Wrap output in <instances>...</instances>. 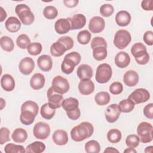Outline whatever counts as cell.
Listing matches in <instances>:
<instances>
[{
	"instance_id": "obj_1",
	"label": "cell",
	"mask_w": 153,
	"mask_h": 153,
	"mask_svg": "<svg viewBox=\"0 0 153 153\" xmlns=\"http://www.w3.org/2000/svg\"><path fill=\"white\" fill-rule=\"evenodd\" d=\"M94 132V127L91 123L84 121L72 128L71 136L73 140L81 142L91 137Z\"/></svg>"
},
{
	"instance_id": "obj_2",
	"label": "cell",
	"mask_w": 153,
	"mask_h": 153,
	"mask_svg": "<svg viewBox=\"0 0 153 153\" xmlns=\"http://www.w3.org/2000/svg\"><path fill=\"white\" fill-rule=\"evenodd\" d=\"M15 12L23 25H30L34 22L35 16L27 5L24 4L17 5Z\"/></svg>"
},
{
	"instance_id": "obj_3",
	"label": "cell",
	"mask_w": 153,
	"mask_h": 153,
	"mask_svg": "<svg viewBox=\"0 0 153 153\" xmlns=\"http://www.w3.org/2000/svg\"><path fill=\"white\" fill-rule=\"evenodd\" d=\"M153 127L151 124L143 121L137 127V134L140 142L143 143L151 142L152 140Z\"/></svg>"
},
{
	"instance_id": "obj_4",
	"label": "cell",
	"mask_w": 153,
	"mask_h": 153,
	"mask_svg": "<svg viewBox=\"0 0 153 153\" xmlns=\"http://www.w3.org/2000/svg\"><path fill=\"white\" fill-rule=\"evenodd\" d=\"M131 41V36L128 31L124 29H120L115 34L114 44L118 49L126 48Z\"/></svg>"
},
{
	"instance_id": "obj_5",
	"label": "cell",
	"mask_w": 153,
	"mask_h": 153,
	"mask_svg": "<svg viewBox=\"0 0 153 153\" xmlns=\"http://www.w3.org/2000/svg\"><path fill=\"white\" fill-rule=\"evenodd\" d=\"M112 75V70L108 63L99 65L96 69L95 79L98 83L104 84L108 82Z\"/></svg>"
},
{
	"instance_id": "obj_6",
	"label": "cell",
	"mask_w": 153,
	"mask_h": 153,
	"mask_svg": "<svg viewBox=\"0 0 153 153\" xmlns=\"http://www.w3.org/2000/svg\"><path fill=\"white\" fill-rule=\"evenodd\" d=\"M51 87L56 93L63 94L69 91L70 85L66 78L60 75H57L53 79Z\"/></svg>"
},
{
	"instance_id": "obj_7",
	"label": "cell",
	"mask_w": 153,
	"mask_h": 153,
	"mask_svg": "<svg viewBox=\"0 0 153 153\" xmlns=\"http://www.w3.org/2000/svg\"><path fill=\"white\" fill-rule=\"evenodd\" d=\"M150 98L149 92L145 88H139L134 90L128 97V99L136 104H139L147 102Z\"/></svg>"
},
{
	"instance_id": "obj_8",
	"label": "cell",
	"mask_w": 153,
	"mask_h": 153,
	"mask_svg": "<svg viewBox=\"0 0 153 153\" xmlns=\"http://www.w3.org/2000/svg\"><path fill=\"white\" fill-rule=\"evenodd\" d=\"M50 126L44 122H38L36 123L33 127V133L34 136L41 140L47 139L50 134Z\"/></svg>"
},
{
	"instance_id": "obj_9",
	"label": "cell",
	"mask_w": 153,
	"mask_h": 153,
	"mask_svg": "<svg viewBox=\"0 0 153 153\" xmlns=\"http://www.w3.org/2000/svg\"><path fill=\"white\" fill-rule=\"evenodd\" d=\"M47 95L48 100V103L51 108L56 109L62 106V103L63 100V94L56 93L51 87L47 90Z\"/></svg>"
},
{
	"instance_id": "obj_10",
	"label": "cell",
	"mask_w": 153,
	"mask_h": 153,
	"mask_svg": "<svg viewBox=\"0 0 153 153\" xmlns=\"http://www.w3.org/2000/svg\"><path fill=\"white\" fill-rule=\"evenodd\" d=\"M105 26V22L102 17L94 16L89 22L88 29L91 33H100L103 30Z\"/></svg>"
},
{
	"instance_id": "obj_11",
	"label": "cell",
	"mask_w": 153,
	"mask_h": 153,
	"mask_svg": "<svg viewBox=\"0 0 153 153\" xmlns=\"http://www.w3.org/2000/svg\"><path fill=\"white\" fill-rule=\"evenodd\" d=\"M20 72L25 75H29L32 73L35 68V62L33 60L29 57L22 59L19 65Z\"/></svg>"
},
{
	"instance_id": "obj_12",
	"label": "cell",
	"mask_w": 153,
	"mask_h": 153,
	"mask_svg": "<svg viewBox=\"0 0 153 153\" xmlns=\"http://www.w3.org/2000/svg\"><path fill=\"white\" fill-rule=\"evenodd\" d=\"M121 112L120 111L118 105L116 103L108 106L105 111V118L109 123H113L117 121Z\"/></svg>"
},
{
	"instance_id": "obj_13",
	"label": "cell",
	"mask_w": 153,
	"mask_h": 153,
	"mask_svg": "<svg viewBox=\"0 0 153 153\" xmlns=\"http://www.w3.org/2000/svg\"><path fill=\"white\" fill-rule=\"evenodd\" d=\"M54 29L56 32L59 35L68 33L71 30V23L69 21V18H61L58 19L55 22Z\"/></svg>"
},
{
	"instance_id": "obj_14",
	"label": "cell",
	"mask_w": 153,
	"mask_h": 153,
	"mask_svg": "<svg viewBox=\"0 0 153 153\" xmlns=\"http://www.w3.org/2000/svg\"><path fill=\"white\" fill-rule=\"evenodd\" d=\"M69 18L71 23V30H76L82 28L86 23V18L82 14H75Z\"/></svg>"
},
{
	"instance_id": "obj_15",
	"label": "cell",
	"mask_w": 153,
	"mask_h": 153,
	"mask_svg": "<svg viewBox=\"0 0 153 153\" xmlns=\"http://www.w3.org/2000/svg\"><path fill=\"white\" fill-rule=\"evenodd\" d=\"M37 64L41 71L44 72L50 71L53 66L51 57L48 55L42 54L38 58Z\"/></svg>"
},
{
	"instance_id": "obj_16",
	"label": "cell",
	"mask_w": 153,
	"mask_h": 153,
	"mask_svg": "<svg viewBox=\"0 0 153 153\" xmlns=\"http://www.w3.org/2000/svg\"><path fill=\"white\" fill-rule=\"evenodd\" d=\"M93 69L87 64H82L77 69V76L81 80L90 79L93 76Z\"/></svg>"
},
{
	"instance_id": "obj_17",
	"label": "cell",
	"mask_w": 153,
	"mask_h": 153,
	"mask_svg": "<svg viewBox=\"0 0 153 153\" xmlns=\"http://www.w3.org/2000/svg\"><path fill=\"white\" fill-rule=\"evenodd\" d=\"M78 90L82 95H89L94 90V84L90 79L81 80L78 84Z\"/></svg>"
},
{
	"instance_id": "obj_18",
	"label": "cell",
	"mask_w": 153,
	"mask_h": 153,
	"mask_svg": "<svg viewBox=\"0 0 153 153\" xmlns=\"http://www.w3.org/2000/svg\"><path fill=\"white\" fill-rule=\"evenodd\" d=\"M115 65L120 68H126L130 62V57L128 53L124 51L118 53L114 59Z\"/></svg>"
},
{
	"instance_id": "obj_19",
	"label": "cell",
	"mask_w": 153,
	"mask_h": 153,
	"mask_svg": "<svg viewBox=\"0 0 153 153\" xmlns=\"http://www.w3.org/2000/svg\"><path fill=\"white\" fill-rule=\"evenodd\" d=\"M138 74L133 70L127 71L123 76V82L128 87L135 86L139 81Z\"/></svg>"
},
{
	"instance_id": "obj_20",
	"label": "cell",
	"mask_w": 153,
	"mask_h": 153,
	"mask_svg": "<svg viewBox=\"0 0 153 153\" xmlns=\"http://www.w3.org/2000/svg\"><path fill=\"white\" fill-rule=\"evenodd\" d=\"M52 139L54 143L57 145H65L68 142V135L63 130H56L53 134Z\"/></svg>"
},
{
	"instance_id": "obj_21",
	"label": "cell",
	"mask_w": 153,
	"mask_h": 153,
	"mask_svg": "<svg viewBox=\"0 0 153 153\" xmlns=\"http://www.w3.org/2000/svg\"><path fill=\"white\" fill-rule=\"evenodd\" d=\"M1 85L6 91H11L15 88V81L13 77L8 74H4L1 78Z\"/></svg>"
},
{
	"instance_id": "obj_22",
	"label": "cell",
	"mask_w": 153,
	"mask_h": 153,
	"mask_svg": "<svg viewBox=\"0 0 153 153\" xmlns=\"http://www.w3.org/2000/svg\"><path fill=\"white\" fill-rule=\"evenodd\" d=\"M45 81V77L42 74L36 73L31 77L30 80V86L33 90H39L44 87Z\"/></svg>"
},
{
	"instance_id": "obj_23",
	"label": "cell",
	"mask_w": 153,
	"mask_h": 153,
	"mask_svg": "<svg viewBox=\"0 0 153 153\" xmlns=\"http://www.w3.org/2000/svg\"><path fill=\"white\" fill-rule=\"evenodd\" d=\"M115 22L120 26H127L131 22L130 14L127 11H120L115 16Z\"/></svg>"
},
{
	"instance_id": "obj_24",
	"label": "cell",
	"mask_w": 153,
	"mask_h": 153,
	"mask_svg": "<svg viewBox=\"0 0 153 153\" xmlns=\"http://www.w3.org/2000/svg\"><path fill=\"white\" fill-rule=\"evenodd\" d=\"M5 26L7 30L10 32L14 33L19 31L21 27V23L17 17L11 16L7 19Z\"/></svg>"
},
{
	"instance_id": "obj_25",
	"label": "cell",
	"mask_w": 153,
	"mask_h": 153,
	"mask_svg": "<svg viewBox=\"0 0 153 153\" xmlns=\"http://www.w3.org/2000/svg\"><path fill=\"white\" fill-rule=\"evenodd\" d=\"M79 102L74 97H69L63 99L62 106L66 112H69L76 110L78 108Z\"/></svg>"
},
{
	"instance_id": "obj_26",
	"label": "cell",
	"mask_w": 153,
	"mask_h": 153,
	"mask_svg": "<svg viewBox=\"0 0 153 153\" xmlns=\"http://www.w3.org/2000/svg\"><path fill=\"white\" fill-rule=\"evenodd\" d=\"M11 137L16 143H23L27 138V133L24 128H17L13 131Z\"/></svg>"
},
{
	"instance_id": "obj_27",
	"label": "cell",
	"mask_w": 153,
	"mask_h": 153,
	"mask_svg": "<svg viewBox=\"0 0 153 153\" xmlns=\"http://www.w3.org/2000/svg\"><path fill=\"white\" fill-rule=\"evenodd\" d=\"M67 51L65 45L59 41L53 43L50 47V53L54 57H60Z\"/></svg>"
},
{
	"instance_id": "obj_28",
	"label": "cell",
	"mask_w": 153,
	"mask_h": 153,
	"mask_svg": "<svg viewBox=\"0 0 153 153\" xmlns=\"http://www.w3.org/2000/svg\"><path fill=\"white\" fill-rule=\"evenodd\" d=\"M46 146L42 142L35 141L28 145L26 148V152L28 153H41L45 150Z\"/></svg>"
},
{
	"instance_id": "obj_29",
	"label": "cell",
	"mask_w": 153,
	"mask_h": 153,
	"mask_svg": "<svg viewBox=\"0 0 153 153\" xmlns=\"http://www.w3.org/2000/svg\"><path fill=\"white\" fill-rule=\"evenodd\" d=\"M75 66L76 64L72 60L65 56L61 65V70L66 74H70L74 70Z\"/></svg>"
},
{
	"instance_id": "obj_30",
	"label": "cell",
	"mask_w": 153,
	"mask_h": 153,
	"mask_svg": "<svg viewBox=\"0 0 153 153\" xmlns=\"http://www.w3.org/2000/svg\"><path fill=\"white\" fill-rule=\"evenodd\" d=\"M132 55L134 56L135 60L139 65H146L149 60V55L146 49L137 51Z\"/></svg>"
},
{
	"instance_id": "obj_31",
	"label": "cell",
	"mask_w": 153,
	"mask_h": 153,
	"mask_svg": "<svg viewBox=\"0 0 153 153\" xmlns=\"http://www.w3.org/2000/svg\"><path fill=\"white\" fill-rule=\"evenodd\" d=\"M35 117L36 115L31 111H23L20 115V120L23 124L29 126L33 123Z\"/></svg>"
},
{
	"instance_id": "obj_32",
	"label": "cell",
	"mask_w": 153,
	"mask_h": 153,
	"mask_svg": "<svg viewBox=\"0 0 153 153\" xmlns=\"http://www.w3.org/2000/svg\"><path fill=\"white\" fill-rule=\"evenodd\" d=\"M40 113L43 118L51 120L56 113V109L51 108L48 103H45L41 106Z\"/></svg>"
},
{
	"instance_id": "obj_33",
	"label": "cell",
	"mask_w": 153,
	"mask_h": 153,
	"mask_svg": "<svg viewBox=\"0 0 153 153\" xmlns=\"http://www.w3.org/2000/svg\"><path fill=\"white\" fill-rule=\"evenodd\" d=\"M135 104L129 99L122 100L118 105V108L121 112L128 113L132 111L134 108Z\"/></svg>"
},
{
	"instance_id": "obj_34",
	"label": "cell",
	"mask_w": 153,
	"mask_h": 153,
	"mask_svg": "<svg viewBox=\"0 0 153 153\" xmlns=\"http://www.w3.org/2000/svg\"><path fill=\"white\" fill-rule=\"evenodd\" d=\"M110 99V95L106 91L99 92L94 96V101L99 106L107 105L109 102Z\"/></svg>"
},
{
	"instance_id": "obj_35",
	"label": "cell",
	"mask_w": 153,
	"mask_h": 153,
	"mask_svg": "<svg viewBox=\"0 0 153 153\" xmlns=\"http://www.w3.org/2000/svg\"><path fill=\"white\" fill-rule=\"evenodd\" d=\"M122 137L121 132L117 128L110 129L107 133V139L112 143H117L119 142Z\"/></svg>"
},
{
	"instance_id": "obj_36",
	"label": "cell",
	"mask_w": 153,
	"mask_h": 153,
	"mask_svg": "<svg viewBox=\"0 0 153 153\" xmlns=\"http://www.w3.org/2000/svg\"><path fill=\"white\" fill-rule=\"evenodd\" d=\"M0 44L1 48L7 52L12 51L14 48V44L13 39L8 36H3L1 38Z\"/></svg>"
},
{
	"instance_id": "obj_37",
	"label": "cell",
	"mask_w": 153,
	"mask_h": 153,
	"mask_svg": "<svg viewBox=\"0 0 153 153\" xmlns=\"http://www.w3.org/2000/svg\"><path fill=\"white\" fill-rule=\"evenodd\" d=\"M107 49L106 47L100 46L94 48L93 50V56L97 61H102L107 56Z\"/></svg>"
},
{
	"instance_id": "obj_38",
	"label": "cell",
	"mask_w": 153,
	"mask_h": 153,
	"mask_svg": "<svg viewBox=\"0 0 153 153\" xmlns=\"http://www.w3.org/2000/svg\"><path fill=\"white\" fill-rule=\"evenodd\" d=\"M84 148L87 153H98L100 151V145L97 141L91 140L85 144Z\"/></svg>"
},
{
	"instance_id": "obj_39",
	"label": "cell",
	"mask_w": 153,
	"mask_h": 153,
	"mask_svg": "<svg viewBox=\"0 0 153 153\" xmlns=\"http://www.w3.org/2000/svg\"><path fill=\"white\" fill-rule=\"evenodd\" d=\"M39 106L38 104L32 100H27L21 106V111H29L33 112L36 116L38 115Z\"/></svg>"
},
{
	"instance_id": "obj_40",
	"label": "cell",
	"mask_w": 153,
	"mask_h": 153,
	"mask_svg": "<svg viewBox=\"0 0 153 153\" xmlns=\"http://www.w3.org/2000/svg\"><path fill=\"white\" fill-rule=\"evenodd\" d=\"M4 151L6 153H24L26 152L22 145H16L13 143L7 144L4 148Z\"/></svg>"
},
{
	"instance_id": "obj_41",
	"label": "cell",
	"mask_w": 153,
	"mask_h": 153,
	"mask_svg": "<svg viewBox=\"0 0 153 153\" xmlns=\"http://www.w3.org/2000/svg\"><path fill=\"white\" fill-rule=\"evenodd\" d=\"M91 37V34L90 32L87 30H82L78 33L77 35V41L78 42L82 45L87 44Z\"/></svg>"
},
{
	"instance_id": "obj_42",
	"label": "cell",
	"mask_w": 153,
	"mask_h": 153,
	"mask_svg": "<svg viewBox=\"0 0 153 153\" xmlns=\"http://www.w3.org/2000/svg\"><path fill=\"white\" fill-rule=\"evenodd\" d=\"M30 43V39L29 36L24 33L20 35L16 39L17 45L21 49L27 48Z\"/></svg>"
},
{
	"instance_id": "obj_43",
	"label": "cell",
	"mask_w": 153,
	"mask_h": 153,
	"mask_svg": "<svg viewBox=\"0 0 153 153\" xmlns=\"http://www.w3.org/2000/svg\"><path fill=\"white\" fill-rule=\"evenodd\" d=\"M57 10L54 7L51 5L45 7L43 10L44 16L48 20H53L55 19L57 17Z\"/></svg>"
},
{
	"instance_id": "obj_44",
	"label": "cell",
	"mask_w": 153,
	"mask_h": 153,
	"mask_svg": "<svg viewBox=\"0 0 153 153\" xmlns=\"http://www.w3.org/2000/svg\"><path fill=\"white\" fill-rule=\"evenodd\" d=\"M42 49V45L39 42H36L30 43L27 47V51L28 53L32 56H36L40 54Z\"/></svg>"
},
{
	"instance_id": "obj_45",
	"label": "cell",
	"mask_w": 153,
	"mask_h": 153,
	"mask_svg": "<svg viewBox=\"0 0 153 153\" xmlns=\"http://www.w3.org/2000/svg\"><path fill=\"white\" fill-rule=\"evenodd\" d=\"M139 137L136 134H130L126 139V143L128 148H136L139 145Z\"/></svg>"
},
{
	"instance_id": "obj_46",
	"label": "cell",
	"mask_w": 153,
	"mask_h": 153,
	"mask_svg": "<svg viewBox=\"0 0 153 153\" xmlns=\"http://www.w3.org/2000/svg\"><path fill=\"white\" fill-rule=\"evenodd\" d=\"M114 11V7L109 4H105L102 5L100 8V14L105 17L111 16Z\"/></svg>"
},
{
	"instance_id": "obj_47",
	"label": "cell",
	"mask_w": 153,
	"mask_h": 153,
	"mask_svg": "<svg viewBox=\"0 0 153 153\" xmlns=\"http://www.w3.org/2000/svg\"><path fill=\"white\" fill-rule=\"evenodd\" d=\"M100 46L107 48V43L106 40L100 36L93 38L91 41V48L93 50L94 48Z\"/></svg>"
},
{
	"instance_id": "obj_48",
	"label": "cell",
	"mask_w": 153,
	"mask_h": 153,
	"mask_svg": "<svg viewBox=\"0 0 153 153\" xmlns=\"http://www.w3.org/2000/svg\"><path fill=\"white\" fill-rule=\"evenodd\" d=\"M110 92L114 95H117L120 94L123 90V84L120 82H114L109 86Z\"/></svg>"
},
{
	"instance_id": "obj_49",
	"label": "cell",
	"mask_w": 153,
	"mask_h": 153,
	"mask_svg": "<svg viewBox=\"0 0 153 153\" xmlns=\"http://www.w3.org/2000/svg\"><path fill=\"white\" fill-rule=\"evenodd\" d=\"M10 130L7 127H2L0 129V144L3 145L5 142L10 141Z\"/></svg>"
},
{
	"instance_id": "obj_50",
	"label": "cell",
	"mask_w": 153,
	"mask_h": 153,
	"mask_svg": "<svg viewBox=\"0 0 153 153\" xmlns=\"http://www.w3.org/2000/svg\"><path fill=\"white\" fill-rule=\"evenodd\" d=\"M57 41L62 42L65 45L67 50L71 49L74 46V40L71 37L69 36H61Z\"/></svg>"
},
{
	"instance_id": "obj_51",
	"label": "cell",
	"mask_w": 153,
	"mask_h": 153,
	"mask_svg": "<svg viewBox=\"0 0 153 153\" xmlns=\"http://www.w3.org/2000/svg\"><path fill=\"white\" fill-rule=\"evenodd\" d=\"M143 114L146 118L150 120L153 118V104L152 103L146 105L144 107Z\"/></svg>"
},
{
	"instance_id": "obj_52",
	"label": "cell",
	"mask_w": 153,
	"mask_h": 153,
	"mask_svg": "<svg viewBox=\"0 0 153 153\" xmlns=\"http://www.w3.org/2000/svg\"><path fill=\"white\" fill-rule=\"evenodd\" d=\"M143 39L144 42L148 45H153V32L151 30H148L143 34Z\"/></svg>"
},
{
	"instance_id": "obj_53",
	"label": "cell",
	"mask_w": 153,
	"mask_h": 153,
	"mask_svg": "<svg viewBox=\"0 0 153 153\" xmlns=\"http://www.w3.org/2000/svg\"><path fill=\"white\" fill-rule=\"evenodd\" d=\"M65 56L72 60L76 64V65H78L81 62V55L76 51H72L71 53H69L65 55Z\"/></svg>"
},
{
	"instance_id": "obj_54",
	"label": "cell",
	"mask_w": 153,
	"mask_h": 153,
	"mask_svg": "<svg viewBox=\"0 0 153 153\" xmlns=\"http://www.w3.org/2000/svg\"><path fill=\"white\" fill-rule=\"evenodd\" d=\"M141 7L145 11H152L153 10V1L152 0L142 1L141 2Z\"/></svg>"
},
{
	"instance_id": "obj_55",
	"label": "cell",
	"mask_w": 153,
	"mask_h": 153,
	"mask_svg": "<svg viewBox=\"0 0 153 153\" xmlns=\"http://www.w3.org/2000/svg\"><path fill=\"white\" fill-rule=\"evenodd\" d=\"M66 115H68V117L72 120H76L77 119H78L80 117L81 115V112H80V109L79 108H78L76 110L72 111V112H66Z\"/></svg>"
},
{
	"instance_id": "obj_56",
	"label": "cell",
	"mask_w": 153,
	"mask_h": 153,
	"mask_svg": "<svg viewBox=\"0 0 153 153\" xmlns=\"http://www.w3.org/2000/svg\"><path fill=\"white\" fill-rule=\"evenodd\" d=\"M63 4L68 8H74L76 7L79 1L78 0H63Z\"/></svg>"
},
{
	"instance_id": "obj_57",
	"label": "cell",
	"mask_w": 153,
	"mask_h": 153,
	"mask_svg": "<svg viewBox=\"0 0 153 153\" xmlns=\"http://www.w3.org/2000/svg\"><path fill=\"white\" fill-rule=\"evenodd\" d=\"M0 10H1V16H0L1 19H0V22H2L6 19L7 14L6 11L4 10V8H3L2 7H0Z\"/></svg>"
},
{
	"instance_id": "obj_58",
	"label": "cell",
	"mask_w": 153,
	"mask_h": 153,
	"mask_svg": "<svg viewBox=\"0 0 153 153\" xmlns=\"http://www.w3.org/2000/svg\"><path fill=\"white\" fill-rule=\"evenodd\" d=\"M104 152L105 153V152H117V153H118L119 151L113 147H108L105 149Z\"/></svg>"
},
{
	"instance_id": "obj_59",
	"label": "cell",
	"mask_w": 153,
	"mask_h": 153,
	"mask_svg": "<svg viewBox=\"0 0 153 153\" xmlns=\"http://www.w3.org/2000/svg\"><path fill=\"white\" fill-rule=\"evenodd\" d=\"M124 152H137V151L134 149V148H127L124 151Z\"/></svg>"
},
{
	"instance_id": "obj_60",
	"label": "cell",
	"mask_w": 153,
	"mask_h": 153,
	"mask_svg": "<svg viewBox=\"0 0 153 153\" xmlns=\"http://www.w3.org/2000/svg\"><path fill=\"white\" fill-rule=\"evenodd\" d=\"M152 146H147L145 149V152H152Z\"/></svg>"
},
{
	"instance_id": "obj_61",
	"label": "cell",
	"mask_w": 153,
	"mask_h": 153,
	"mask_svg": "<svg viewBox=\"0 0 153 153\" xmlns=\"http://www.w3.org/2000/svg\"><path fill=\"white\" fill-rule=\"evenodd\" d=\"M0 100H1V109H2L5 106V102L2 98H1Z\"/></svg>"
}]
</instances>
